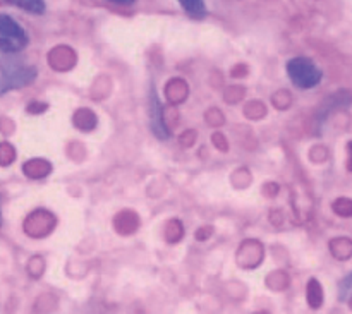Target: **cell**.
I'll return each mask as SVG.
<instances>
[{
	"label": "cell",
	"instance_id": "cell-1",
	"mask_svg": "<svg viewBox=\"0 0 352 314\" xmlns=\"http://www.w3.org/2000/svg\"><path fill=\"white\" fill-rule=\"evenodd\" d=\"M36 76L38 71L34 65L26 64L16 55H3L0 57V95L31 85Z\"/></svg>",
	"mask_w": 352,
	"mask_h": 314
},
{
	"label": "cell",
	"instance_id": "cell-2",
	"mask_svg": "<svg viewBox=\"0 0 352 314\" xmlns=\"http://www.w3.org/2000/svg\"><path fill=\"white\" fill-rule=\"evenodd\" d=\"M28 45V33L7 14H0V52L14 55Z\"/></svg>",
	"mask_w": 352,
	"mask_h": 314
},
{
	"label": "cell",
	"instance_id": "cell-3",
	"mask_svg": "<svg viewBox=\"0 0 352 314\" xmlns=\"http://www.w3.org/2000/svg\"><path fill=\"white\" fill-rule=\"evenodd\" d=\"M287 74L292 85L301 89L315 88L322 81V71L309 58L296 57L287 62Z\"/></svg>",
	"mask_w": 352,
	"mask_h": 314
},
{
	"label": "cell",
	"instance_id": "cell-4",
	"mask_svg": "<svg viewBox=\"0 0 352 314\" xmlns=\"http://www.w3.org/2000/svg\"><path fill=\"white\" fill-rule=\"evenodd\" d=\"M151 129H153V133L157 134L160 139H167L168 137V131L167 127H165L164 124V119H162V109H160V103H158V98H157V93H151Z\"/></svg>",
	"mask_w": 352,
	"mask_h": 314
},
{
	"label": "cell",
	"instance_id": "cell-5",
	"mask_svg": "<svg viewBox=\"0 0 352 314\" xmlns=\"http://www.w3.org/2000/svg\"><path fill=\"white\" fill-rule=\"evenodd\" d=\"M330 249H332L333 256L337 260H347L352 256V240L347 237H339V239H333L330 244Z\"/></svg>",
	"mask_w": 352,
	"mask_h": 314
},
{
	"label": "cell",
	"instance_id": "cell-6",
	"mask_svg": "<svg viewBox=\"0 0 352 314\" xmlns=\"http://www.w3.org/2000/svg\"><path fill=\"white\" fill-rule=\"evenodd\" d=\"M179 3L195 19H201V17L206 16L205 0H179Z\"/></svg>",
	"mask_w": 352,
	"mask_h": 314
},
{
	"label": "cell",
	"instance_id": "cell-7",
	"mask_svg": "<svg viewBox=\"0 0 352 314\" xmlns=\"http://www.w3.org/2000/svg\"><path fill=\"white\" fill-rule=\"evenodd\" d=\"M7 3L19 7V9L28 10L31 14H43L45 12V0H6Z\"/></svg>",
	"mask_w": 352,
	"mask_h": 314
},
{
	"label": "cell",
	"instance_id": "cell-8",
	"mask_svg": "<svg viewBox=\"0 0 352 314\" xmlns=\"http://www.w3.org/2000/svg\"><path fill=\"white\" fill-rule=\"evenodd\" d=\"M308 299L311 308H320L323 301V294H322V287L316 280H311L308 285Z\"/></svg>",
	"mask_w": 352,
	"mask_h": 314
},
{
	"label": "cell",
	"instance_id": "cell-9",
	"mask_svg": "<svg viewBox=\"0 0 352 314\" xmlns=\"http://www.w3.org/2000/svg\"><path fill=\"white\" fill-rule=\"evenodd\" d=\"M333 210L340 216H352V199L339 198L333 203Z\"/></svg>",
	"mask_w": 352,
	"mask_h": 314
},
{
	"label": "cell",
	"instance_id": "cell-10",
	"mask_svg": "<svg viewBox=\"0 0 352 314\" xmlns=\"http://www.w3.org/2000/svg\"><path fill=\"white\" fill-rule=\"evenodd\" d=\"M339 291H340V299H342V301H346L347 295L352 292V273L347 278H344L342 284H340Z\"/></svg>",
	"mask_w": 352,
	"mask_h": 314
},
{
	"label": "cell",
	"instance_id": "cell-11",
	"mask_svg": "<svg viewBox=\"0 0 352 314\" xmlns=\"http://www.w3.org/2000/svg\"><path fill=\"white\" fill-rule=\"evenodd\" d=\"M347 168L352 172V141L349 143V161H347Z\"/></svg>",
	"mask_w": 352,
	"mask_h": 314
},
{
	"label": "cell",
	"instance_id": "cell-12",
	"mask_svg": "<svg viewBox=\"0 0 352 314\" xmlns=\"http://www.w3.org/2000/svg\"><path fill=\"white\" fill-rule=\"evenodd\" d=\"M110 2L120 3V5H129V3H133L134 0H110Z\"/></svg>",
	"mask_w": 352,
	"mask_h": 314
},
{
	"label": "cell",
	"instance_id": "cell-13",
	"mask_svg": "<svg viewBox=\"0 0 352 314\" xmlns=\"http://www.w3.org/2000/svg\"><path fill=\"white\" fill-rule=\"evenodd\" d=\"M351 308H352V299H351Z\"/></svg>",
	"mask_w": 352,
	"mask_h": 314
}]
</instances>
